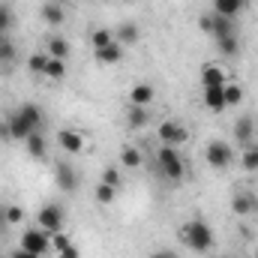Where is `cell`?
<instances>
[{
	"label": "cell",
	"mask_w": 258,
	"mask_h": 258,
	"mask_svg": "<svg viewBox=\"0 0 258 258\" xmlns=\"http://www.w3.org/2000/svg\"><path fill=\"white\" fill-rule=\"evenodd\" d=\"M120 162L126 165V168H138L141 165V153H138V147H120Z\"/></svg>",
	"instance_id": "f1b7e54d"
},
{
	"label": "cell",
	"mask_w": 258,
	"mask_h": 258,
	"mask_svg": "<svg viewBox=\"0 0 258 258\" xmlns=\"http://www.w3.org/2000/svg\"><path fill=\"white\" fill-rule=\"evenodd\" d=\"M57 255H60V258H81V249H78L75 243H69L63 252H57Z\"/></svg>",
	"instance_id": "74e56055"
},
{
	"label": "cell",
	"mask_w": 258,
	"mask_h": 258,
	"mask_svg": "<svg viewBox=\"0 0 258 258\" xmlns=\"http://www.w3.org/2000/svg\"><path fill=\"white\" fill-rule=\"evenodd\" d=\"M102 183H108V186L120 189V186H123V177H120V171H117L114 165H108V168H102Z\"/></svg>",
	"instance_id": "1f68e13d"
},
{
	"label": "cell",
	"mask_w": 258,
	"mask_h": 258,
	"mask_svg": "<svg viewBox=\"0 0 258 258\" xmlns=\"http://www.w3.org/2000/svg\"><path fill=\"white\" fill-rule=\"evenodd\" d=\"M198 30H201V33H210V36H213V12H210V15H201V18H198Z\"/></svg>",
	"instance_id": "8d00e7d4"
},
{
	"label": "cell",
	"mask_w": 258,
	"mask_h": 258,
	"mask_svg": "<svg viewBox=\"0 0 258 258\" xmlns=\"http://www.w3.org/2000/svg\"><path fill=\"white\" fill-rule=\"evenodd\" d=\"M150 123V111L147 105H129L126 108V126L129 129H144Z\"/></svg>",
	"instance_id": "9a60e30c"
},
{
	"label": "cell",
	"mask_w": 258,
	"mask_h": 258,
	"mask_svg": "<svg viewBox=\"0 0 258 258\" xmlns=\"http://www.w3.org/2000/svg\"><path fill=\"white\" fill-rule=\"evenodd\" d=\"M18 114L30 123V129H33V132H39V129H42V120H45V117H42V108H39V105L24 102V105H18Z\"/></svg>",
	"instance_id": "e0dca14e"
},
{
	"label": "cell",
	"mask_w": 258,
	"mask_h": 258,
	"mask_svg": "<svg viewBox=\"0 0 258 258\" xmlns=\"http://www.w3.org/2000/svg\"><path fill=\"white\" fill-rule=\"evenodd\" d=\"M255 258H258V246H255Z\"/></svg>",
	"instance_id": "ee69618b"
},
{
	"label": "cell",
	"mask_w": 258,
	"mask_h": 258,
	"mask_svg": "<svg viewBox=\"0 0 258 258\" xmlns=\"http://www.w3.org/2000/svg\"><path fill=\"white\" fill-rule=\"evenodd\" d=\"M45 54H48V57H57V60H66V57H69V42H66L63 36H51Z\"/></svg>",
	"instance_id": "603a6c76"
},
{
	"label": "cell",
	"mask_w": 258,
	"mask_h": 258,
	"mask_svg": "<svg viewBox=\"0 0 258 258\" xmlns=\"http://www.w3.org/2000/svg\"><path fill=\"white\" fill-rule=\"evenodd\" d=\"M219 258H231V255H219Z\"/></svg>",
	"instance_id": "7bdbcfd3"
},
{
	"label": "cell",
	"mask_w": 258,
	"mask_h": 258,
	"mask_svg": "<svg viewBox=\"0 0 258 258\" xmlns=\"http://www.w3.org/2000/svg\"><path fill=\"white\" fill-rule=\"evenodd\" d=\"M21 249H27L33 255H45V252H51V234L42 228H27L21 234Z\"/></svg>",
	"instance_id": "5b68a950"
},
{
	"label": "cell",
	"mask_w": 258,
	"mask_h": 258,
	"mask_svg": "<svg viewBox=\"0 0 258 258\" xmlns=\"http://www.w3.org/2000/svg\"><path fill=\"white\" fill-rule=\"evenodd\" d=\"M12 24H15V12H12V6H9V3H0V30L9 33Z\"/></svg>",
	"instance_id": "4dcf8cb0"
},
{
	"label": "cell",
	"mask_w": 258,
	"mask_h": 258,
	"mask_svg": "<svg viewBox=\"0 0 258 258\" xmlns=\"http://www.w3.org/2000/svg\"><path fill=\"white\" fill-rule=\"evenodd\" d=\"M153 96H156L153 84L141 81V84H135V87L129 90V105H150V102H153Z\"/></svg>",
	"instance_id": "4fadbf2b"
},
{
	"label": "cell",
	"mask_w": 258,
	"mask_h": 258,
	"mask_svg": "<svg viewBox=\"0 0 258 258\" xmlns=\"http://www.w3.org/2000/svg\"><path fill=\"white\" fill-rule=\"evenodd\" d=\"M204 159H207V165L210 168H216V171H225L228 165H231V159H234V153H231V147L225 144V141H210L207 147H204Z\"/></svg>",
	"instance_id": "3957f363"
},
{
	"label": "cell",
	"mask_w": 258,
	"mask_h": 258,
	"mask_svg": "<svg viewBox=\"0 0 258 258\" xmlns=\"http://www.w3.org/2000/svg\"><path fill=\"white\" fill-rule=\"evenodd\" d=\"M156 132H159V141L168 144V147H180L189 138V132L183 129V123H177V120H162Z\"/></svg>",
	"instance_id": "8992f818"
},
{
	"label": "cell",
	"mask_w": 258,
	"mask_h": 258,
	"mask_svg": "<svg viewBox=\"0 0 258 258\" xmlns=\"http://www.w3.org/2000/svg\"><path fill=\"white\" fill-rule=\"evenodd\" d=\"M96 60H99V63H105V66L120 63V60H123V45L114 39L111 45H105V48H96Z\"/></svg>",
	"instance_id": "5bb4252c"
},
{
	"label": "cell",
	"mask_w": 258,
	"mask_h": 258,
	"mask_svg": "<svg viewBox=\"0 0 258 258\" xmlns=\"http://www.w3.org/2000/svg\"><path fill=\"white\" fill-rule=\"evenodd\" d=\"M3 39H9V33H3V30H0V42H3Z\"/></svg>",
	"instance_id": "b9f144b4"
},
{
	"label": "cell",
	"mask_w": 258,
	"mask_h": 258,
	"mask_svg": "<svg viewBox=\"0 0 258 258\" xmlns=\"http://www.w3.org/2000/svg\"><path fill=\"white\" fill-rule=\"evenodd\" d=\"M198 78H201V87H204V90H207V87H225V84H228L225 69L216 66V63H204L201 72H198Z\"/></svg>",
	"instance_id": "9c48e42d"
},
{
	"label": "cell",
	"mask_w": 258,
	"mask_h": 258,
	"mask_svg": "<svg viewBox=\"0 0 258 258\" xmlns=\"http://www.w3.org/2000/svg\"><path fill=\"white\" fill-rule=\"evenodd\" d=\"M93 195H96V201H99V204H111V201H114V195H117V189L99 180V186H96V192H93Z\"/></svg>",
	"instance_id": "d6a6232c"
},
{
	"label": "cell",
	"mask_w": 258,
	"mask_h": 258,
	"mask_svg": "<svg viewBox=\"0 0 258 258\" xmlns=\"http://www.w3.org/2000/svg\"><path fill=\"white\" fill-rule=\"evenodd\" d=\"M240 165L246 168V171H258V144H246L243 147V153H240Z\"/></svg>",
	"instance_id": "cb8c5ba5"
},
{
	"label": "cell",
	"mask_w": 258,
	"mask_h": 258,
	"mask_svg": "<svg viewBox=\"0 0 258 258\" xmlns=\"http://www.w3.org/2000/svg\"><path fill=\"white\" fill-rule=\"evenodd\" d=\"M204 105H207V111H213V114L225 111V87H207V90H204Z\"/></svg>",
	"instance_id": "2e32d148"
},
{
	"label": "cell",
	"mask_w": 258,
	"mask_h": 258,
	"mask_svg": "<svg viewBox=\"0 0 258 258\" xmlns=\"http://www.w3.org/2000/svg\"><path fill=\"white\" fill-rule=\"evenodd\" d=\"M216 48H219V54H222V57H237V51H240V42H237V33H228V36H219V39H216Z\"/></svg>",
	"instance_id": "ffe728a7"
},
{
	"label": "cell",
	"mask_w": 258,
	"mask_h": 258,
	"mask_svg": "<svg viewBox=\"0 0 258 258\" xmlns=\"http://www.w3.org/2000/svg\"><path fill=\"white\" fill-rule=\"evenodd\" d=\"M156 162H159V168H162V174H165L168 180H174V183H180V180H183L186 168H183V159H180L177 147L162 144V147L156 150Z\"/></svg>",
	"instance_id": "7a4b0ae2"
},
{
	"label": "cell",
	"mask_w": 258,
	"mask_h": 258,
	"mask_svg": "<svg viewBox=\"0 0 258 258\" xmlns=\"http://www.w3.org/2000/svg\"><path fill=\"white\" fill-rule=\"evenodd\" d=\"M114 39L120 42V45H135L138 42V24H120L117 30H114Z\"/></svg>",
	"instance_id": "7402d4cb"
},
{
	"label": "cell",
	"mask_w": 258,
	"mask_h": 258,
	"mask_svg": "<svg viewBox=\"0 0 258 258\" xmlns=\"http://www.w3.org/2000/svg\"><path fill=\"white\" fill-rule=\"evenodd\" d=\"M54 183H57V189L66 192V195L78 189V174H75V168H72L69 162H54Z\"/></svg>",
	"instance_id": "ba28073f"
},
{
	"label": "cell",
	"mask_w": 258,
	"mask_h": 258,
	"mask_svg": "<svg viewBox=\"0 0 258 258\" xmlns=\"http://www.w3.org/2000/svg\"><path fill=\"white\" fill-rule=\"evenodd\" d=\"M27 153L33 156V159H45V135L42 132H33V135H27Z\"/></svg>",
	"instance_id": "44dd1931"
},
{
	"label": "cell",
	"mask_w": 258,
	"mask_h": 258,
	"mask_svg": "<svg viewBox=\"0 0 258 258\" xmlns=\"http://www.w3.org/2000/svg\"><path fill=\"white\" fill-rule=\"evenodd\" d=\"M72 240H69V234H63V231H57V234H51V249H57V252H63L66 246H69Z\"/></svg>",
	"instance_id": "d590c367"
},
{
	"label": "cell",
	"mask_w": 258,
	"mask_h": 258,
	"mask_svg": "<svg viewBox=\"0 0 258 258\" xmlns=\"http://www.w3.org/2000/svg\"><path fill=\"white\" fill-rule=\"evenodd\" d=\"M234 138L240 141V147H246V144H252V138H255V120H252L249 114H243V117H237V123H234Z\"/></svg>",
	"instance_id": "8fae6325"
},
{
	"label": "cell",
	"mask_w": 258,
	"mask_h": 258,
	"mask_svg": "<svg viewBox=\"0 0 258 258\" xmlns=\"http://www.w3.org/2000/svg\"><path fill=\"white\" fill-rule=\"evenodd\" d=\"M150 258H177V252H171V249H156Z\"/></svg>",
	"instance_id": "ab89813d"
},
{
	"label": "cell",
	"mask_w": 258,
	"mask_h": 258,
	"mask_svg": "<svg viewBox=\"0 0 258 258\" xmlns=\"http://www.w3.org/2000/svg\"><path fill=\"white\" fill-rule=\"evenodd\" d=\"M45 63H48V54H33V57L27 60V66H30L33 75H42V72H45Z\"/></svg>",
	"instance_id": "836d02e7"
},
{
	"label": "cell",
	"mask_w": 258,
	"mask_h": 258,
	"mask_svg": "<svg viewBox=\"0 0 258 258\" xmlns=\"http://www.w3.org/2000/svg\"><path fill=\"white\" fill-rule=\"evenodd\" d=\"M243 6H246V0H213V12H219V15H225V18L240 15Z\"/></svg>",
	"instance_id": "ac0fdd59"
},
{
	"label": "cell",
	"mask_w": 258,
	"mask_h": 258,
	"mask_svg": "<svg viewBox=\"0 0 258 258\" xmlns=\"http://www.w3.org/2000/svg\"><path fill=\"white\" fill-rule=\"evenodd\" d=\"M0 213H3V222H6V225H21V222H24V210H21L18 204H6Z\"/></svg>",
	"instance_id": "83f0119b"
},
{
	"label": "cell",
	"mask_w": 258,
	"mask_h": 258,
	"mask_svg": "<svg viewBox=\"0 0 258 258\" xmlns=\"http://www.w3.org/2000/svg\"><path fill=\"white\" fill-rule=\"evenodd\" d=\"M12 60H15V45L9 39H3L0 42V63H12Z\"/></svg>",
	"instance_id": "e575fe53"
},
{
	"label": "cell",
	"mask_w": 258,
	"mask_h": 258,
	"mask_svg": "<svg viewBox=\"0 0 258 258\" xmlns=\"http://www.w3.org/2000/svg\"><path fill=\"white\" fill-rule=\"evenodd\" d=\"M36 225L42 228V231H48V234H57V231H63V207L60 204H45L39 213H36Z\"/></svg>",
	"instance_id": "277c9868"
},
{
	"label": "cell",
	"mask_w": 258,
	"mask_h": 258,
	"mask_svg": "<svg viewBox=\"0 0 258 258\" xmlns=\"http://www.w3.org/2000/svg\"><path fill=\"white\" fill-rule=\"evenodd\" d=\"M228 33H234V24H231V18H225V15H219V12H213V39H219V36H228Z\"/></svg>",
	"instance_id": "d4e9b609"
},
{
	"label": "cell",
	"mask_w": 258,
	"mask_h": 258,
	"mask_svg": "<svg viewBox=\"0 0 258 258\" xmlns=\"http://www.w3.org/2000/svg\"><path fill=\"white\" fill-rule=\"evenodd\" d=\"M180 240L189 246V249H195V252H207V249H213V228L204 222V219H189V222H183L180 225Z\"/></svg>",
	"instance_id": "6da1fadb"
},
{
	"label": "cell",
	"mask_w": 258,
	"mask_h": 258,
	"mask_svg": "<svg viewBox=\"0 0 258 258\" xmlns=\"http://www.w3.org/2000/svg\"><path fill=\"white\" fill-rule=\"evenodd\" d=\"M90 42H93V48H105V45H111V42H114V30L96 27V30L90 33Z\"/></svg>",
	"instance_id": "4316f807"
},
{
	"label": "cell",
	"mask_w": 258,
	"mask_h": 258,
	"mask_svg": "<svg viewBox=\"0 0 258 258\" xmlns=\"http://www.w3.org/2000/svg\"><path fill=\"white\" fill-rule=\"evenodd\" d=\"M0 138H9V126H6V117H0Z\"/></svg>",
	"instance_id": "60d3db41"
},
{
	"label": "cell",
	"mask_w": 258,
	"mask_h": 258,
	"mask_svg": "<svg viewBox=\"0 0 258 258\" xmlns=\"http://www.w3.org/2000/svg\"><path fill=\"white\" fill-rule=\"evenodd\" d=\"M243 102V87L237 84H225V108H234Z\"/></svg>",
	"instance_id": "f546056e"
},
{
	"label": "cell",
	"mask_w": 258,
	"mask_h": 258,
	"mask_svg": "<svg viewBox=\"0 0 258 258\" xmlns=\"http://www.w3.org/2000/svg\"><path fill=\"white\" fill-rule=\"evenodd\" d=\"M57 141H60V147H63L66 153H81L84 150V138L75 129H60L57 132Z\"/></svg>",
	"instance_id": "7c38bea8"
},
{
	"label": "cell",
	"mask_w": 258,
	"mask_h": 258,
	"mask_svg": "<svg viewBox=\"0 0 258 258\" xmlns=\"http://www.w3.org/2000/svg\"><path fill=\"white\" fill-rule=\"evenodd\" d=\"M9 258H42V255H33V252H27V249H21V246H18Z\"/></svg>",
	"instance_id": "f35d334b"
},
{
	"label": "cell",
	"mask_w": 258,
	"mask_h": 258,
	"mask_svg": "<svg viewBox=\"0 0 258 258\" xmlns=\"http://www.w3.org/2000/svg\"><path fill=\"white\" fill-rule=\"evenodd\" d=\"M45 78H51V81H60L66 75V60H57V57H48V63H45V72H42Z\"/></svg>",
	"instance_id": "484cf974"
},
{
	"label": "cell",
	"mask_w": 258,
	"mask_h": 258,
	"mask_svg": "<svg viewBox=\"0 0 258 258\" xmlns=\"http://www.w3.org/2000/svg\"><path fill=\"white\" fill-rule=\"evenodd\" d=\"M42 18H45V24H51V27H60L66 21V12L60 3H45L42 6Z\"/></svg>",
	"instance_id": "d6986e66"
},
{
	"label": "cell",
	"mask_w": 258,
	"mask_h": 258,
	"mask_svg": "<svg viewBox=\"0 0 258 258\" xmlns=\"http://www.w3.org/2000/svg\"><path fill=\"white\" fill-rule=\"evenodd\" d=\"M6 126H9V138H12V141H27V135H33L30 123H27L18 111L6 114Z\"/></svg>",
	"instance_id": "30bf717a"
},
{
	"label": "cell",
	"mask_w": 258,
	"mask_h": 258,
	"mask_svg": "<svg viewBox=\"0 0 258 258\" xmlns=\"http://www.w3.org/2000/svg\"><path fill=\"white\" fill-rule=\"evenodd\" d=\"M231 210H234L237 216H243V219L255 216V213H258V195L249 192V189L234 192V198H231Z\"/></svg>",
	"instance_id": "52a82bcc"
}]
</instances>
